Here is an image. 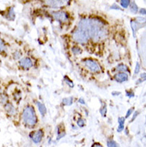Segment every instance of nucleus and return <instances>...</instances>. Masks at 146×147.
Segmentation results:
<instances>
[{
  "mask_svg": "<svg viewBox=\"0 0 146 147\" xmlns=\"http://www.w3.org/2000/svg\"><path fill=\"white\" fill-rule=\"evenodd\" d=\"M79 102L81 103V104H85V102H84V100L82 99V98H81L80 100H79Z\"/></svg>",
  "mask_w": 146,
  "mask_h": 147,
  "instance_id": "2f4dec72",
  "label": "nucleus"
},
{
  "mask_svg": "<svg viewBox=\"0 0 146 147\" xmlns=\"http://www.w3.org/2000/svg\"><path fill=\"white\" fill-rule=\"evenodd\" d=\"M124 121H125V118H118V124H119V126L117 128V131L118 132H121L124 128Z\"/></svg>",
  "mask_w": 146,
  "mask_h": 147,
  "instance_id": "ddd939ff",
  "label": "nucleus"
},
{
  "mask_svg": "<svg viewBox=\"0 0 146 147\" xmlns=\"http://www.w3.org/2000/svg\"><path fill=\"white\" fill-rule=\"evenodd\" d=\"M140 13H141V15H145V9H141V10L140 11Z\"/></svg>",
  "mask_w": 146,
  "mask_h": 147,
  "instance_id": "7c9ffc66",
  "label": "nucleus"
},
{
  "mask_svg": "<svg viewBox=\"0 0 146 147\" xmlns=\"http://www.w3.org/2000/svg\"><path fill=\"white\" fill-rule=\"evenodd\" d=\"M8 98L7 96L5 94H0V102L2 104L5 105L6 103H7Z\"/></svg>",
  "mask_w": 146,
  "mask_h": 147,
  "instance_id": "dca6fc26",
  "label": "nucleus"
},
{
  "mask_svg": "<svg viewBox=\"0 0 146 147\" xmlns=\"http://www.w3.org/2000/svg\"><path fill=\"white\" fill-rule=\"evenodd\" d=\"M22 121L29 127H33L37 122V116L34 108L27 106L22 112Z\"/></svg>",
  "mask_w": 146,
  "mask_h": 147,
  "instance_id": "7ed1b4c3",
  "label": "nucleus"
},
{
  "mask_svg": "<svg viewBox=\"0 0 146 147\" xmlns=\"http://www.w3.org/2000/svg\"><path fill=\"white\" fill-rule=\"evenodd\" d=\"M130 24H131L132 30H133V36H135L136 31L137 30H139L141 27H143V26H145L144 23H141V22H139L137 20H131V23Z\"/></svg>",
  "mask_w": 146,
  "mask_h": 147,
  "instance_id": "9d476101",
  "label": "nucleus"
},
{
  "mask_svg": "<svg viewBox=\"0 0 146 147\" xmlns=\"http://www.w3.org/2000/svg\"><path fill=\"white\" fill-rule=\"evenodd\" d=\"M62 103H63V105H65V106H70V105H72V103H73V98H64L63 101H62Z\"/></svg>",
  "mask_w": 146,
  "mask_h": 147,
  "instance_id": "a211bd4d",
  "label": "nucleus"
},
{
  "mask_svg": "<svg viewBox=\"0 0 146 147\" xmlns=\"http://www.w3.org/2000/svg\"><path fill=\"white\" fill-rule=\"evenodd\" d=\"M129 75L125 72H119L114 75V79L118 82H124L128 80Z\"/></svg>",
  "mask_w": 146,
  "mask_h": 147,
  "instance_id": "6e6552de",
  "label": "nucleus"
},
{
  "mask_svg": "<svg viewBox=\"0 0 146 147\" xmlns=\"http://www.w3.org/2000/svg\"><path fill=\"white\" fill-rule=\"evenodd\" d=\"M133 108H131V109H129V110H128V112H127V114H126V116H125V118H129V117L130 116V114L133 113Z\"/></svg>",
  "mask_w": 146,
  "mask_h": 147,
  "instance_id": "a878e982",
  "label": "nucleus"
},
{
  "mask_svg": "<svg viewBox=\"0 0 146 147\" xmlns=\"http://www.w3.org/2000/svg\"><path fill=\"white\" fill-rule=\"evenodd\" d=\"M111 8H112V9H116V10H121V9L117 6V4H113V6L111 7Z\"/></svg>",
  "mask_w": 146,
  "mask_h": 147,
  "instance_id": "cd10ccee",
  "label": "nucleus"
},
{
  "mask_svg": "<svg viewBox=\"0 0 146 147\" xmlns=\"http://www.w3.org/2000/svg\"><path fill=\"white\" fill-rule=\"evenodd\" d=\"M139 70H140V64L138 63H137V66H136L135 69V74H137L139 73Z\"/></svg>",
  "mask_w": 146,
  "mask_h": 147,
  "instance_id": "bb28decb",
  "label": "nucleus"
},
{
  "mask_svg": "<svg viewBox=\"0 0 146 147\" xmlns=\"http://www.w3.org/2000/svg\"><path fill=\"white\" fill-rule=\"evenodd\" d=\"M19 65L23 69H30L33 66V62L29 58H23L19 61Z\"/></svg>",
  "mask_w": 146,
  "mask_h": 147,
  "instance_id": "0eeeda50",
  "label": "nucleus"
},
{
  "mask_svg": "<svg viewBox=\"0 0 146 147\" xmlns=\"http://www.w3.org/2000/svg\"><path fill=\"white\" fill-rule=\"evenodd\" d=\"M36 104H37V107L38 108V110H39V112H40V114L44 116L45 114H46V107L44 106L42 103L39 102H36Z\"/></svg>",
  "mask_w": 146,
  "mask_h": 147,
  "instance_id": "f8f14e48",
  "label": "nucleus"
},
{
  "mask_svg": "<svg viewBox=\"0 0 146 147\" xmlns=\"http://www.w3.org/2000/svg\"><path fill=\"white\" fill-rule=\"evenodd\" d=\"M0 51L1 52H6L7 51V47L4 43V42L3 39L0 38Z\"/></svg>",
  "mask_w": 146,
  "mask_h": 147,
  "instance_id": "412c9836",
  "label": "nucleus"
},
{
  "mask_svg": "<svg viewBox=\"0 0 146 147\" xmlns=\"http://www.w3.org/2000/svg\"><path fill=\"white\" fill-rule=\"evenodd\" d=\"M137 115H138V112H135V113H134V114H133V118H132L131 121H134V120L136 119V117H137Z\"/></svg>",
  "mask_w": 146,
  "mask_h": 147,
  "instance_id": "c85d7f7f",
  "label": "nucleus"
},
{
  "mask_svg": "<svg viewBox=\"0 0 146 147\" xmlns=\"http://www.w3.org/2000/svg\"><path fill=\"white\" fill-rule=\"evenodd\" d=\"M92 147H103L101 144L99 143H94L93 146H92Z\"/></svg>",
  "mask_w": 146,
  "mask_h": 147,
  "instance_id": "c756f323",
  "label": "nucleus"
},
{
  "mask_svg": "<svg viewBox=\"0 0 146 147\" xmlns=\"http://www.w3.org/2000/svg\"><path fill=\"white\" fill-rule=\"evenodd\" d=\"M54 19L61 22H66L68 20V15L64 11H55L52 13Z\"/></svg>",
  "mask_w": 146,
  "mask_h": 147,
  "instance_id": "423d86ee",
  "label": "nucleus"
},
{
  "mask_svg": "<svg viewBox=\"0 0 146 147\" xmlns=\"http://www.w3.org/2000/svg\"><path fill=\"white\" fill-rule=\"evenodd\" d=\"M130 4V0H120V5L124 8H127Z\"/></svg>",
  "mask_w": 146,
  "mask_h": 147,
  "instance_id": "aec40b11",
  "label": "nucleus"
},
{
  "mask_svg": "<svg viewBox=\"0 0 146 147\" xmlns=\"http://www.w3.org/2000/svg\"><path fill=\"white\" fill-rule=\"evenodd\" d=\"M45 3L53 8L62 7L68 4L69 0H44Z\"/></svg>",
  "mask_w": 146,
  "mask_h": 147,
  "instance_id": "39448f33",
  "label": "nucleus"
},
{
  "mask_svg": "<svg viewBox=\"0 0 146 147\" xmlns=\"http://www.w3.org/2000/svg\"><path fill=\"white\" fill-rule=\"evenodd\" d=\"M72 52L73 53V55H80L81 53V49L77 47H74L72 48Z\"/></svg>",
  "mask_w": 146,
  "mask_h": 147,
  "instance_id": "5701e85b",
  "label": "nucleus"
},
{
  "mask_svg": "<svg viewBox=\"0 0 146 147\" xmlns=\"http://www.w3.org/2000/svg\"><path fill=\"white\" fill-rule=\"evenodd\" d=\"M116 70L117 71H120V72H127L128 71V68L124 64H120V65H118L116 67Z\"/></svg>",
  "mask_w": 146,
  "mask_h": 147,
  "instance_id": "2eb2a0df",
  "label": "nucleus"
},
{
  "mask_svg": "<svg viewBox=\"0 0 146 147\" xmlns=\"http://www.w3.org/2000/svg\"><path fill=\"white\" fill-rule=\"evenodd\" d=\"M72 38L77 43L85 44L89 38V18H83L79 21L76 29L72 32Z\"/></svg>",
  "mask_w": 146,
  "mask_h": 147,
  "instance_id": "f03ea898",
  "label": "nucleus"
},
{
  "mask_svg": "<svg viewBox=\"0 0 146 147\" xmlns=\"http://www.w3.org/2000/svg\"><path fill=\"white\" fill-rule=\"evenodd\" d=\"M130 11H131L132 13H134V14L138 11V7L136 5L135 3H132L131 5H130Z\"/></svg>",
  "mask_w": 146,
  "mask_h": 147,
  "instance_id": "6ab92c4d",
  "label": "nucleus"
},
{
  "mask_svg": "<svg viewBox=\"0 0 146 147\" xmlns=\"http://www.w3.org/2000/svg\"><path fill=\"white\" fill-rule=\"evenodd\" d=\"M100 112H101V114L102 115L103 117H105L106 114V106H104L101 109H100Z\"/></svg>",
  "mask_w": 146,
  "mask_h": 147,
  "instance_id": "393cba45",
  "label": "nucleus"
},
{
  "mask_svg": "<svg viewBox=\"0 0 146 147\" xmlns=\"http://www.w3.org/2000/svg\"><path fill=\"white\" fill-rule=\"evenodd\" d=\"M13 57L15 60H18L21 57H22V52L19 51H16L13 54Z\"/></svg>",
  "mask_w": 146,
  "mask_h": 147,
  "instance_id": "4be33fe9",
  "label": "nucleus"
},
{
  "mask_svg": "<svg viewBox=\"0 0 146 147\" xmlns=\"http://www.w3.org/2000/svg\"><path fill=\"white\" fill-rule=\"evenodd\" d=\"M77 125L79 126V127H83L85 125V121L83 119H81V118H79L78 120H77Z\"/></svg>",
  "mask_w": 146,
  "mask_h": 147,
  "instance_id": "b1692460",
  "label": "nucleus"
},
{
  "mask_svg": "<svg viewBox=\"0 0 146 147\" xmlns=\"http://www.w3.org/2000/svg\"><path fill=\"white\" fill-rule=\"evenodd\" d=\"M83 64L88 70L93 73H99L101 71V67L99 64L93 59H85L83 61Z\"/></svg>",
  "mask_w": 146,
  "mask_h": 147,
  "instance_id": "20e7f679",
  "label": "nucleus"
},
{
  "mask_svg": "<svg viewBox=\"0 0 146 147\" xmlns=\"http://www.w3.org/2000/svg\"><path fill=\"white\" fill-rule=\"evenodd\" d=\"M107 146L108 147H120L118 146V144L113 141V140H108L107 141Z\"/></svg>",
  "mask_w": 146,
  "mask_h": 147,
  "instance_id": "f3484780",
  "label": "nucleus"
},
{
  "mask_svg": "<svg viewBox=\"0 0 146 147\" xmlns=\"http://www.w3.org/2000/svg\"><path fill=\"white\" fill-rule=\"evenodd\" d=\"M4 106H5V110L10 116H14L16 114V110L11 103H6Z\"/></svg>",
  "mask_w": 146,
  "mask_h": 147,
  "instance_id": "9b49d317",
  "label": "nucleus"
},
{
  "mask_svg": "<svg viewBox=\"0 0 146 147\" xmlns=\"http://www.w3.org/2000/svg\"><path fill=\"white\" fill-rule=\"evenodd\" d=\"M89 34L94 42L106 39L109 34L106 22L100 18H89Z\"/></svg>",
  "mask_w": 146,
  "mask_h": 147,
  "instance_id": "f257e3e1",
  "label": "nucleus"
},
{
  "mask_svg": "<svg viewBox=\"0 0 146 147\" xmlns=\"http://www.w3.org/2000/svg\"><path fill=\"white\" fill-rule=\"evenodd\" d=\"M6 16H7V19H9V20H14L15 17L14 9L12 7L10 8L9 11H8L7 14L6 15Z\"/></svg>",
  "mask_w": 146,
  "mask_h": 147,
  "instance_id": "4468645a",
  "label": "nucleus"
},
{
  "mask_svg": "<svg viewBox=\"0 0 146 147\" xmlns=\"http://www.w3.org/2000/svg\"><path fill=\"white\" fill-rule=\"evenodd\" d=\"M42 137H43V132L42 130L39 129L37 132L34 133V134L31 136V138L34 143H39L42 139Z\"/></svg>",
  "mask_w": 146,
  "mask_h": 147,
  "instance_id": "1a4fd4ad",
  "label": "nucleus"
}]
</instances>
